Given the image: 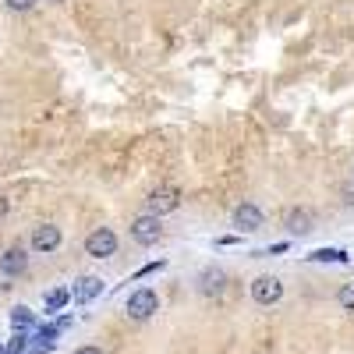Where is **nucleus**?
I'll list each match as a JSON object with an SVG mask.
<instances>
[{"label":"nucleus","mask_w":354,"mask_h":354,"mask_svg":"<svg viewBox=\"0 0 354 354\" xmlns=\"http://www.w3.org/2000/svg\"><path fill=\"white\" fill-rule=\"evenodd\" d=\"M344 205H347V209H354V181L344 188Z\"/></svg>","instance_id":"nucleus-18"},{"label":"nucleus","mask_w":354,"mask_h":354,"mask_svg":"<svg viewBox=\"0 0 354 354\" xmlns=\"http://www.w3.org/2000/svg\"><path fill=\"white\" fill-rule=\"evenodd\" d=\"M234 227L238 230H245V234H255V230H262V209L255 202H241L238 209H234Z\"/></svg>","instance_id":"nucleus-8"},{"label":"nucleus","mask_w":354,"mask_h":354,"mask_svg":"<svg viewBox=\"0 0 354 354\" xmlns=\"http://www.w3.org/2000/svg\"><path fill=\"white\" fill-rule=\"evenodd\" d=\"M177 205H181V192L177 188H156V192H149V198H145V213L163 216V213H174Z\"/></svg>","instance_id":"nucleus-5"},{"label":"nucleus","mask_w":354,"mask_h":354,"mask_svg":"<svg viewBox=\"0 0 354 354\" xmlns=\"http://www.w3.org/2000/svg\"><path fill=\"white\" fill-rule=\"evenodd\" d=\"M25 344H28V337H25V333H18V337L8 344V354H25Z\"/></svg>","instance_id":"nucleus-17"},{"label":"nucleus","mask_w":354,"mask_h":354,"mask_svg":"<svg viewBox=\"0 0 354 354\" xmlns=\"http://www.w3.org/2000/svg\"><path fill=\"white\" fill-rule=\"evenodd\" d=\"M85 252L93 255V259H110V255H117V234H113L110 227H96V230L85 238Z\"/></svg>","instance_id":"nucleus-3"},{"label":"nucleus","mask_w":354,"mask_h":354,"mask_svg":"<svg viewBox=\"0 0 354 354\" xmlns=\"http://www.w3.org/2000/svg\"><path fill=\"white\" fill-rule=\"evenodd\" d=\"M25 270H28V252L21 245H15V248H8L4 255H0V273L4 277H21Z\"/></svg>","instance_id":"nucleus-10"},{"label":"nucleus","mask_w":354,"mask_h":354,"mask_svg":"<svg viewBox=\"0 0 354 354\" xmlns=\"http://www.w3.org/2000/svg\"><path fill=\"white\" fill-rule=\"evenodd\" d=\"M11 213V202H8V195H0V220H4Z\"/></svg>","instance_id":"nucleus-19"},{"label":"nucleus","mask_w":354,"mask_h":354,"mask_svg":"<svg viewBox=\"0 0 354 354\" xmlns=\"http://www.w3.org/2000/svg\"><path fill=\"white\" fill-rule=\"evenodd\" d=\"M11 326H15V330H28V326H36V315L28 312L25 305H18V308L11 312Z\"/></svg>","instance_id":"nucleus-13"},{"label":"nucleus","mask_w":354,"mask_h":354,"mask_svg":"<svg viewBox=\"0 0 354 354\" xmlns=\"http://www.w3.org/2000/svg\"><path fill=\"white\" fill-rule=\"evenodd\" d=\"M131 238H135L138 245H156V241L163 238V220L153 216V213L135 216V220H131Z\"/></svg>","instance_id":"nucleus-2"},{"label":"nucleus","mask_w":354,"mask_h":354,"mask_svg":"<svg viewBox=\"0 0 354 354\" xmlns=\"http://www.w3.org/2000/svg\"><path fill=\"white\" fill-rule=\"evenodd\" d=\"M0 354H8V351H4V347H0Z\"/></svg>","instance_id":"nucleus-22"},{"label":"nucleus","mask_w":354,"mask_h":354,"mask_svg":"<svg viewBox=\"0 0 354 354\" xmlns=\"http://www.w3.org/2000/svg\"><path fill=\"white\" fill-rule=\"evenodd\" d=\"M96 294H103V280H100V277H82L71 298H75L78 305H85V301H93Z\"/></svg>","instance_id":"nucleus-11"},{"label":"nucleus","mask_w":354,"mask_h":354,"mask_svg":"<svg viewBox=\"0 0 354 354\" xmlns=\"http://www.w3.org/2000/svg\"><path fill=\"white\" fill-rule=\"evenodd\" d=\"M75 354H103V351H100V347H93V344H88V347H78Z\"/></svg>","instance_id":"nucleus-20"},{"label":"nucleus","mask_w":354,"mask_h":354,"mask_svg":"<svg viewBox=\"0 0 354 354\" xmlns=\"http://www.w3.org/2000/svg\"><path fill=\"white\" fill-rule=\"evenodd\" d=\"M50 4H64V0H50Z\"/></svg>","instance_id":"nucleus-21"},{"label":"nucleus","mask_w":354,"mask_h":354,"mask_svg":"<svg viewBox=\"0 0 354 354\" xmlns=\"http://www.w3.org/2000/svg\"><path fill=\"white\" fill-rule=\"evenodd\" d=\"M308 259H312V262H344L347 255H344V252H337V248H319V252H312Z\"/></svg>","instance_id":"nucleus-15"},{"label":"nucleus","mask_w":354,"mask_h":354,"mask_svg":"<svg viewBox=\"0 0 354 354\" xmlns=\"http://www.w3.org/2000/svg\"><path fill=\"white\" fill-rule=\"evenodd\" d=\"M61 241H64V234H61V227H53V223H39L32 230V252H39V255L57 252V248H61Z\"/></svg>","instance_id":"nucleus-7"},{"label":"nucleus","mask_w":354,"mask_h":354,"mask_svg":"<svg viewBox=\"0 0 354 354\" xmlns=\"http://www.w3.org/2000/svg\"><path fill=\"white\" fill-rule=\"evenodd\" d=\"M68 301H71V290L57 287V290H50V294H46V312H61Z\"/></svg>","instance_id":"nucleus-12"},{"label":"nucleus","mask_w":354,"mask_h":354,"mask_svg":"<svg viewBox=\"0 0 354 354\" xmlns=\"http://www.w3.org/2000/svg\"><path fill=\"white\" fill-rule=\"evenodd\" d=\"M280 298H283V283H280L277 277L262 273V277L252 280V301H255V305H266V308H270V305H277Z\"/></svg>","instance_id":"nucleus-1"},{"label":"nucleus","mask_w":354,"mask_h":354,"mask_svg":"<svg viewBox=\"0 0 354 354\" xmlns=\"http://www.w3.org/2000/svg\"><path fill=\"white\" fill-rule=\"evenodd\" d=\"M153 312H160V294L149 290V287L131 290V298H128V315H131V319H149Z\"/></svg>","instance_id":"nucleus-4"},{"label":"nucleus","mask_w":354,"mask_h":354,"mask_svg":"<svg viewBox=\"0 0 354 354\" xmlns=\"http://www.w3.org/2000/svg\"><path fill=\"white\" fill-rule=\"evenodd\" d=\"M337 305H340L344 312H354V283H344V287L337 290Z\"/></svg>","instance_id":"nucleus-14"},{"label":"nucleus","mask_w":354,"mask_h":354,"mask_svg":"<svg viewBox=\"0 0 354 354\" xmlns=\"http://www.w3.org/2000/svg\"><path fill=\"white\" fill-rule=\"evenodd\" d=\"M283 227H287V234H294V238H305V234L315 230V216H312V209L290 205V209L283 213Z\"/></svg>","instance_id":"nucleus-6"},{"label":"nucleus","mask_w":354,"mask_h":354,"mask_svg":"<svg viewBox=\"0 0 354 354\" xmlns=\"http://www.w3.org/2000/svg\"><path fill=\"white\" fill-rule=\"evenodd\" d=\"M223 283H227V273L216 270V266H205V270L198 273V294L202 298H216V294H223Z\"/></svg>","instance_id":"nucleus-9"},{"label":"nucleus","mask_w":354,"mask_h":354,"mask_svg":"<svg viewBox=\"0 0 354 354\" xmlns=\"http://www.w3.org/2000/svg\"><path fill=\"white\" fill-rule=\"evenodd\" d=\"M4 8L21 15V11H32V8H36V0H4Z\"/></svg>","instance_id":"nucleus-16"}]
</instances>
